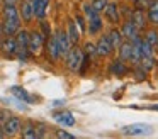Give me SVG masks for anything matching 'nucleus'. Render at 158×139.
Masks as SVG:
<instances>
[{"label": "nucleus", "instance_id": "nucleus-1", "mask_svg": "<svg viewBox=\"0 0 158 139\" xmlns=\"http://www.w3.org/2000/svg\"><path fill=\"white\" fill-rule=\"evenodd\" d=\"M21 27V15H19L17 9L14 5H7L5 3L4 9V32L7 36H12L15 34Z\"/></svg>", "mask_w": 158, "mask_h": 139}, {"label": "nucleus", "instance_id": "nucleus-2", "mask_svg": "<svg viewBox=\"0 0 158 139\" xmlns=\"http://www.w3.org/2000/svg\"><path fill=\"white\" fill-rule=\"evenodd\" d=\"M66 63H68L70 70H73V71L78 70L80 64L83 63V53H82V49H78V47L70 49L68 53H66Z\"/></svg>", "mask_w": 158, "mask_h": 139}, {"label": "nucleus", "instance_id": "nucleus-3", "mask_svg": "<svg viewBox=\"0 0 158 139\" xmlns=\"http://www.w3.org/2000/svg\"><path fill=\"white\" fill-rule=\"evenodd\" d=\"M27 44H29V32L27 31H17V37H15V53H19L21 58H26L27 53Z\"/></svg>", "mask_w": 158, "mask_h": 139}, {"label": "nucleus", "instance_id": "nucleus-4", "mask_svg": "<svg viewBox=\"0 0 158 139\" xmlns=\"http://www.w3.org/2000/svg\"><path fill=\"white\" fill-rule=\"evenodd\" d=\"M151 132V125L148 124H131L123 127V134L126 136H144Z\"/></svg>", "mask_w": 158, "mask_h": 139}, {"label": "nucleus", "instance_id": "nucleus-5", "mask_svg": "<svg viewBox=\"0 0 158 139\" xmlns=\"http://www.w3.org/2000/svg\"><path fill=\"white\" fill-rule=\"evenodd\" d=\"M43 44H44V39H43V34L41 32H31V34H29V44H27L29 53L38 54L39 51L43 49Z\"/></svg>", "mask_w": 158, "mask_h": 139}, {"label": "nucleus", "instance_id": "nucleus-6", "mask_svg": "<svg viewBox=\"0 0 158 139\" xmlns=\"http://www.w3.org/2000/svg\"><path fill=\"white\" fill-rule=\"evenodd\" d=\"M104 15H106V19L110 24L119 22V9H117V3H112V2L107 3L106 9H104Z\"/></svg>", "mask_w": 158, "mask_h": 139}, {"label": "nucleus", "instance_id": "nucleus-7", "mask_svg": "<svg viewBox=\"0 0 158 139\" xmlns=\"http://www.w3.org/2000/svg\"><path fill=\"white\" fill-rule=\"evenodd\" d=\"M4 131H5V134H9V136L17 134V132L21 131V121H19L17 117H9L7 121L4 122Z\"/></svg>", "mask_w": 158, "mask_h": 139}, {"label": "nucleus", "instance_id": "nucleus-8", "mask_svg": "<svg viewBox=\"0 0 158 139\" xmlns=\"http://www.w3.org/2000/svg\"><path fill=\"white\" fill-rule=\"evenodd\" d=\"M112 51H114V47L110 46V43H109L107 37H100L99 43L95 44V53L99 54V56H109Z\"/></svg>", "mask_w": 158, "mask_h": 139}, {"label": "nucleus", "instance_id": "nucleus-9", "mask_svg": "<svg viewBox=\"0 0 158 139\" xmlns=\"http://www.w3.org/2000/svg\"><path fill=\"white\" fill-rule=\"evenodd\" d=\"M49 5V0H32V9H34V15L38 19H44L46 15V10H48Z\"/></svg>", "mask_w": 158, "mask_h": 139}, {"label": "nucleus", "instance_id": "nucleus-10", "mask_svg": "<svg viewBox=\"0 0 158 139\" xmlns=\"http://www.w3.org/2000/svg\"><path fill=\"white\" fill-rule=\"evenodd\" d=\"M138 27L134 26V22L133 20H127V22H124V26H123V31H121V32H123V37H127V39L129 41H134L138 37Z\"/></svg>", "mask_w": 158, "mask_h": 139}, {"label": "nucleus", "instance_id": "nucleus-11", "mask_svg": "<svg viewBox=\"0 0 158 139\" xmlns=\"http://www.w3.org/2000/svg\"><path fill=\"white\" fill-rule=\"evenodd\" d=\"M56 41H58V47H60V53L61 54H66L70 51V46H72V43H70L68 39V34L63 32V31H60L58 34H56Z\"/></svg>", "mask_w": 158, "mask_h": 139}, {"label": "nucleus", "instance_id": "nucleus-12", "mask_svg": "<svg viewBox=\"0 0 158 139\" xmlns=\"http://www.w3.org/2000/svg\"><path fill=\"white\" fill-rule=\"evenodd\" d=\"M55 121L60 122V124H63V125H66V127L75 125V117H73L70 112H56V114H55Z\"/></svg>", "mask_w": 158, "mask_h": 139}, {"label": "nucleus", "instance_id": "nucleus-13", "mask_svg": "<svg viewBox=\"0 0 158 139\" xmlns=\"http://www.w3.org/2000/svg\"><path fill=\"white\" fill-rule=\"evenodd\" d=\"M21 15L26 22L34 17V9H32V0H22V7H21Z\"/></svg>", "mask_w": 158, "mask_h": 139}, {"label": "nucleus", "instance_id": "nucleus-14", "mask_svg": "<svg viewBox=\"0 0 158 139\" xmlns=\"http://www.w3.org/2000/svg\"><path fill=\"white\" fill-rule=\"evenodd\" d=\"M131 54H133V43H121L119 46V58L123 61H129L131 59Z\"/></svg>", "mask_w": 158, "mask_h": 139}, {"label": "nucleus", "instance_id": "nucleus-15", "mask_svg": "<svg viewBox=\"0 0 158 139\" xmlns=\"http://www.w3.org/2000/svg\"><path fill=\"white\" fill-rule=\"evenodd\" d=\"M131 20L134 22V26H136L138 29H143L144 24H146V15H144V10L136 9L133 12V15H131Z\"/></svg>", "mask_w": 158, "mask_h": 139}, {"label": "nucleus", "instance_id": "nucleus-16", "mask_svg": "<svg viewBox=\"0 0 158 139\" xmlns=\"http://www.w3.org/2000/svg\"><path fill=\"white\" fill-rule=\"evenodd\" d=\"M48 53H49V56H51L53 59H58V58L61 56L60 47H58V41H56V36L49 37V41H48Z\"/></svg>", "mask_w": 158, "mask_h": 139}, {"label": "nucleus", "instance_id": "nucleus-17", "mask_svg": "<svg viewBox=\"0 0 158 139\" xmlns=\"http://www.w3.org/2000/svg\"><path fill=\"white\" fill-rule=\"evenodd\" d=\"M107 39H109L110 46L116 49V47H119L121 43H123V32H121V31H117V29H112L109 32V36H107Z\"/></svg>", "mask_w": 158, "mask_h": 139}, {"label": "nucleus", "instance_id": "nucleus-18", "mask_svg": "<svg viewBox=\"0 0 158 139\" xmlns=\"http://www.w3.org/2000/svg\"><path fill=\"white\" fill-rule=\"evenodd\" d=\"M102 29V20H100L99 14H95L94 17H89V31L90 34H97Z\"/></svg>", "mask_w": 158, "mask_h": 139}, {"label": "nucleus", "instance_id": "nucleus-19", "mask_svg": "<svg viewBox=\"0 0 158 139\" xmlns=\"http://www.w3.org/2000/svg\"><path fill=\"white\" fill-rule=\"evenodd\" d=\"M110 73H112V75H117V76H123V75L127 73V68L124 66L123 59L112 61V64H110Z\"/></svg>", "mask_w": 158, "mask_h": 139}, {"label": "nucleus", "instance_id": "nucleus-20", "mask_svg": "<svg viewBox=\"0 0 158 139\" xmlns=\"http://www.w3.org/2000/svg\"><path fill=\"white\" fill-rule=\"evenodd\" d=\"M148 19H150V22L158 24V0L150 2V5H148Z\"/></svg>", "mask_w": 158, "mask_h": 139}, {"label": "nucleus", "instance_id": "nucleus-21", "mask_svg": "<svg viewBox=\"0 0 158 139\" xmlns=\"http://www.w3.org/2000/svg\"><path fill=\"white\" fill-rule=\"evenodd\" d=\"M68 39H70V43L72 44H77L78 43V39H80V32H78V29H77V24L75 22H70L68 24Z\"/></svg>", "mask_w": 158, "mask_h": 139}, {"label": "nucleus", "instance_id": "nucleus-22", "mask_svg": "<svg viewBox=\"0 0 158 139\" xmlns=\"http://www.w3.org/2000/svg\"><path fill=\"white\" fill-rule=\"evenodd\" d=\"M2 51L7 54H14L15 53V39L12 37H7V39L2 43Z\"/></svg>", "mask_w": 158, "mask_h": 139}, {"label": "nucleus", "instance_id": "nucleus-23", "mask_svg": "<svg viewBox=\"0 0 158 139\" xmlns=\"http://www.w3.org/2000/svg\"><path fill=\"white\" fill-rule=\"evenodd\" d=\"M12 93L15 95L17 98H21V100H26V102H31V97H29V93L24 90V88H21V87H12Z\"/></svg>", "mask_w": 158, "mask_h": 139}, {"label": "nucleus", "instance_id": "nucleus-24", "mask_svg": "<svg viewBox=\"0 0 158 139\" xmlns=\"http://www.w3.org/2000/svg\"><path fill=\"white\" fill-rule=\"evenodd\" d=\"M139 63H141V68H143L144 71L151 70V68L155 66V61H153V58H151V56H141Z\"/></svg>", "mask_w": 158, "mask_h": 139}, {"label": "nucleus", "instance_id": "nucleus-25", "mask_svg": "<svg viewBox=\"0 0 158 139\" xmlns=\"http://www.w3.org/2000/svg\"><path fill=\"white\" fill-rule=\"evenodd\" d=\"M22 137H26V139H34V137H38L34 125H26L24 131H22Z\"/></svg>", "mask_w": 158, "mask_h": 139}, {"label": "nucleus", "instance_id": "nucleus-26", "mask_svg": "<svg viewBox=\"0 0 158 139\" xmlns=\"http://www.w3.org/2000/svg\"><path fill=\"white\" fill-rule=\"evenodd\" d=\"M109 3V0H92V3H90V7H92L95 12H102L104 9H106V5Z\"/></svg>", "mask_w": 158, "mask_h": 139}, {"label": "nucleus", "instance_id": "nucleus-27", "mask_svg": "<svg viewBox=\"0 0 158 139\" xmlns=\"http://www.w3.org/2000/svg\"><path fill=\"white\" fill-rule=\"evenodd\" d=\"M144 41H146V43H150L151 46L155 47V46H156V43H158V34L155 32V31H150V32L146 34V39H144Z\"/></svg>", "mask_w": 158, "mask_h": 139}, {"label": "nucleus", "instance_id": "nucleus-28", "mask_svg": "<svg viewBox=\"0 0 158 139\" xmlns=\"http://www.w3.org/2000/svg\"><path fill=\"white\" fill-rule=\"evenodd\" d=\"M148 5H150V0H134V7L139 10L148 9Z\"/></svg>", "mask_w": 158, "mask_h": 139}, {"label": "nucleus", "instance_id": "nucleus-29", "mask_svg": "<svg viewBox=\"0 0 158 139\" xmlns=\"http://www.w3.org/2000/svg\"><path fill=\"white\" fill-rule=\"evenodd\" d=\"M56 136H58V137H61V139H73V137H75L73 134L65 132V131H58V132H56Z\"/></svg>", "mask_w": 158, "mask_h": 139}, {"label": "nucleus", "instance_id": "nucleus-30", "mask_svg": "<svg viewBox=\"0 0 158 139\" xmlns=\"http://www.w3.org/2000/svg\"><path fill=\"white\" fill-rule=\"evenodd\" d=\"M85 53H87V54H95V44L87 43V44H85Z\"/></svg>", "mask_w": 158, "mask_h": 139}, {"label": "nucleus", "instance_id": "nucleus-31", "mask_svg": "<svg viewBox=\"0 0 158 139\" xmlns=\"http://www.w3.org/2000/svg\"><path fill=\"white\" fill-rule=\"evenodd\" d=\"M9 117H10V114H9V110H2V112H0V122H5Z\"/></svg>", "mask_w": 158, "mask_h": 139}, {"label": "nucleus", "instance_id": "nucleus-32", "mask_svg": "<svg viewBox=\"0 0 158 139\" xmlns=\"http://www.w3.org/2000/svg\"><path fill=\"white\" fill-rule=\"evenodd\" d=\"M41 26H43V29H44L46 36H49V27H48V24H46V22H41Z\"/></svg>", "mask_w": 158, "mask_h": 139}, {"label": "nucleus", "instance_id": "nucleus-33", "mask_svg": "<svg viewBox=\"0 0 158 139\" xmlns=\"http://www.w3.org/2000/svg\"><path fill=\"white\" fill-rule=\"evenodd\" d=\"M77 22H78V26L82 27V29L85 27V22H83V19H82V17H77Z\"/></svg>", "mask_w": 158, "mask_h": 139}, {"label": "nucleus", "instance_id": "nucleus-34", "mask_svg": "<svg viewBox=\"0 0 158 139\" xmlns=\"http://www.w3.org/2000/svg\"><path fill=\"white\" fill-rule=\"evenodd\" d=\"M5 3H7V5H15V2H17V0H4Z\"/></svg>", "mask_w": 158, "mask_h": 139}, {"label": "nucleus", "instance_id": "nucleus-35", "mask_svg": "<svg viewBox=\"0 0 158 139\" xmlns=\"http://www.w3.org/2000/svg\"><path fill=\"white\" fill-rule=\"evenodd\" d=\"M0 137H4V134H2V132H0Z\"/></svg>", "mask_w": 158, "mask_h": 139}, {"label": "nucleus", "instance_id": "nucleus-36", "mask_svg": "<svg viewBox=\"0 0 158 139\" xmlns=\"http://www.w3.org/2000/svg\"><path fill=\"white\" fill-rule=\"evenodd\" d=\"M156 47H158V43H156Z\"/></svg>", "mask_w": 158, "mask_h": 139}]
</instances>
